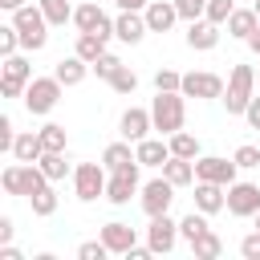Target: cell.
<instances>
[{
  "instance_id": "obj_28",
  "label": "cell",
  "mask_w": 260,
  "mask_h": 260,
  "mask_svg": "<svg viewBox=\"0 0 260 260\" xmlns=\"http://www.w3.org/2000/svg\"><path fill=\"white\" fill-rule=\"evenodd\" d=\"M37 4H41L45 20H49L53 28H65V24H73V4H69V0H37Z\"/></svg>"
},
{
  "instance_id": "obj_53",
  "label": "cell",
  "mask_w": 260,
  "mask_h": 260,
  "mask_svg": "<svg viewBox=\"0 0 260 260\" xmlns=\"http://www.w3.org/2000/svg\"><path fill=\"white\" fill-rule=\"evenodd\" d=\"M252 219H256V228H260V211H256V215H252Z\"/></svg>"
},
{
  "instance_id": "obj_31",
  "label": "cell",
  "mask_w": 260,
  "mask_h": 260,
  "mask_svg": "<svg viewBox=\"0 0 260 260\" xmlns=\"http://www.w3.org/2000/svg\"><path fill=\"white\" fill-rule=\"evenodd\" d=\"M28 203H32V215H41V219H49V215L57 211V203H61V199H57V191H53V183H45V187H41L37 195H28Z\"/></svg>"
},
{
  "instance_id": "obj_10",
  "label": "cell",
  "mask_w": 260,
  "mask_h": 260,
  "mask_svg": "<svg viewBox=\"0 0 260 260\" xmlns=\"http://www.w3.org/2000/svg\"><path fill=\"white\" fill-rule=\"evenodd\" d=\"M223 77L211 73V69H191L183 73V93L187 98H199V102H211V98H223Z\"/></svg>"
},
{
  "instance_id": "obj_43",
  "label": "cell",
  "mask_w": 260,
  "mask_h": 260,
  "mask_svg": "<svg viewBox=\"0 0 260 260\" xmlns=\"http://www.w3.org/2000/svg\"><path fill=\"white\" fill-rule=\"evenodd\" d=\"M16 134H20V130L12 126V118H8V114H0V150H4V154H12V142H16Z\"/></svg>"
},
{
  "instance_id": "obj_51",
  "label": "cell",
  "mask_w": 260,
  "mask_h": 260,
  "mask_svg": "<svg viewBox=\"0 0 260 260\" xmlns=\"http://www.w3.org/2000/svg\"><path fill=\"white\" fill-rule=\"evenodd\" d=\"M248 49H252V53H256V57H260V28H256V32H252V37H248Z\"/></svg>"
},
{
  "instance_id": "obj_30",
  "label": "cell",
  "mask_w": 260,
  "mask_h": 260,
  "mask_svg": "<svg viewBox=\"0 0 260 260\" xmlns=\"http://www.w3.org/2000/svg\"><path fill=\"white\" fill-rule=\"evenodd\" d=\"M41 171L49 175V183H61L69 175V162H65V150H45L41 154Z\"/></svg>"
},
{
  "instance_id": "obj_47",
  "label": "cell",
  "mask_w": 260,
  "mask_h": 260,
  "mask_svg": "<svg viewBox=\"0 0 260 260\" xmlns=\"http://www.w3.org/2000/svg\"><path fill=\"white\" fill-rule=\"evenodd\" d=\"M114 4H118V12H142L150 0H114Z\"/></svg>"
},
{
  "instance_id": "obj_41",
  "label": "cell",
  "mask_w": 260,
  "mask_h": 260,
  "mask_svg": "<svg viewBox=\"0 0 260 260\" xmlns=\"http://www.w3.org/2000/svg\"><path fill=\"white\" fill-rule=\"evenodd\" d=\"M154 89H162V93L183 89V73H175V69H158V73H154Z\"/></svg>"
},
{
  "instance_id": "obj_19",
  "label": "cell",
  "mask_w": 260,
  "mask_h": 260,
  "mask_svg": "<svg viewBox=\"0 0 260 260\" xmlns=\"http://www.w3.org/2000/svg\"><path fill=\"white\" fill-rule=\"evenodd\" d=\"M146 32H150V24H146L142 12H118V16H114V37H118L122 45H138Z\"/></svg>"
},
{
  "instance_id": "obj_49",
  "label": "cell",
  "mask_w": 260,
  "mask_h": 260,
  "mask_svg": "<svg viewBox=\"0 0 260 260\" xmlns=\"http://www.w3.org/2000/svg\"><path fill=\"white\" fill-rule=\"evenodd\" d=\"M0 260H24V256H20L12 244H0Z\"/></svg>"
},
{
  "instance_id": "obj_3",
  "label": "cell",
  "mask_w": 260,
  "mask_h": 260,
  "mask_svg": "<svg viewBox=\"0 0 260 260\" xmlns=\"http://www.w3.org/2000/svg\"><path fill=\"white\" fill-rule=\"evenodd\" d=\"M256 98V69L252 65H232V73H228V85H223V106H228V114L236 118H244V110H248V102Z\"/></svg>"
},
{
  "instance_id": "obj_1",
  "label": "cell",
  "mask_w": 260,
  "mask_h": 260,
  "mask_svg": "<svg viewBox=\"0 0 260 260\" xmlns=\"http://www.w3.org/2000/svg\"><path fill=\"white\" fill-rule=\"evenodd\" d=\"M150 118H154V130H158L162 138H171L175 130H183V126H187V93H183V89H171V93L154 89Z\"/></svg>"
},
{
  "instance_id": "obj_45",
  "label": "cell",
  "mask_w": 260,
  "mask_h": 260,
  "mask_svg": "<svg viewBox=\"0 0 260 260\" xmlns=\"http://www.w3.org/2000/svg\"><path fill=\"white\" fill-rule=\"evenodd\" d=\"M24 89H28L24 81H12V77H0V93H4V98H24Z\"/></svg>"
},
{
  "instance_id": "obj_2",
  "label": "cell",
  "mask_w": 260,
  "mask_h": 260,
  "mask_svg": "<svg viewBox=\"0 0 260 260\" xmlns=\"http://www.w3.org/2000/svg\"><path fill=\"white\" fill-rule=\"evenodd\" d=\"M12 24H16V32H20V49H28V53H41L45 45H49V20H45V12H41V4H24V8H16L12 12Z\"/></svg>"
},
{
  "instance_id": "obj_24",
  "label": "cell",
  "mask_w": 260,
  "mask_h": 260,
  "mask_svg": "<svg viewBox=\"0 0 260 260\" xmlns=\"http://www.w3.org/2000/svg\"><path fill=\"white\" fill-rule=\"evenodd\" d=\"M102 162H106V171H126V167L138 162V154H134V146H130L126 138H118V142H110V146L102 150Z\"/></svg>"
},
{
  "instance_id": "obj_7",
  "label": "cell",
  "mask_w": 260,
  "mask_h": 260,
  "mask_svg": "<svg viewBox=\"0 0 260 260\" xmlns=\"http://www.w3.org/2000/svg\"><path fill=\"white\" fill-rule=\"evenodd\" d=\"M179 240H183V236H179V219H171V211L150 215V223H146V244H150V252H154V256L175 252V244H179Z\"/></svg>"
},
{
  "instance_id": "obj_44",
  "label": "cell",
  "mask_w": 260,
  "mask_h": 260,
  "mask_svg": "<svg viewBox=\"0 0 260 260\" xmlns=\"http://www.w3.org/2000/svg\"><path fill=\"white\" fill-rule=\"evenodd\" d=\"M240 256H244V260H260V228L240 240Z\"/></svg>"
},
{
  "instance_id": "obj_29",
  "label": "cell",
  "mask_w": 260,
  "mask_h": 260,
  "mask_svg": "<svg viewBox=\"0 0 260 260\" xmlns=\"http://www.w3.org/2000/svg\"><path fill=\"white\" fill-rule=\"evenodd\" d=\"M219 252H223V240H219L211 228H207L203 236H195V240H191V256H195V260H215Z\"/></svg>"
},
{
  "instance_id": "obj_38",
  "label": "cell",
  "mask_w": 260,
  "mask_h": 260,
  "mask_svg": "<svg viewBox=\"0 0 260 260\" xmlns=\"http://www.w3.org/2000/svg\"><path fill=\"white\" fill-rule=\"evenodd\" d=\"M236 167L240 171H252V167H260V146H252V142H244V146H236Z\"/></svg>"
},
{
  "instance_id": "obj_34",
  "label": "cell",
  "mask_w": 260,
  "mask_h": 260,
  "mask_svg": "<svg viewBox=\"0 0 260 260\" xmlns=\"http://www.w3.org/2000/svg\"><path fill=\"white\" fill-rule=\"evenodd\" d=\"M203 232H207V215H203L199 207H195L191 215H183V219H179V236H183L187 244H191L195 236H203Z\"/></svg>"
},
{
  "instance_id": "obj_37",
  "label": "cell",
  "mask_w": 260,
  "mask_h": 260,
  "mask_svg": "<svg viewBox=\"0 0 260 260\" xmlns=\"http://www.w3.org/2000/svg\"><path fill=\"white\" fill-rule=\"evenodd\" d=\"M110 256V248H106V240L98 236V240H85V244H77V260H106Z\"/></svg>"
},
{
  "instance_id": "obj_40",
  "label": "cell",
  "mask_w": 260,
  "mask_h": 260,
  "mask_svg": "<svg viewBox=\"0 0 260 260\" xmlns=\"http://www.w3.org/2000/svg\"><path fill=\"white\" fill-rule=\"evenodd\" d=\"M118 69H122V61H118V57H114V53H110V49H106V53H102V57H98V61H93V73H98V77H102V81H110V77H114V73H118Z\"/></svg>"
},
{
  "instance_id": "obj_6",
  "label": "cell",
  "mask_w": 260,
  "mask_h": 260,
  "mask_svg": "<svg viewBox=\"0 0 260 260\" xmlns=\"http://www.w3.org/2000/svg\"><path fill=\"white\" fill-rule=\"evenodd\" d=\"M106 183H110L106 162H77L73 167V195L81 203H93L98 195H106Z\"/></svg>"
},
{
  "instance_id": "obj_18",
  "label": "cell",
  "mask_w": 260,
  "mask_h": 260,
  "mask_svg": "<svg viewBox=\"0 0 260 260\" xmlns=\"http://www.w3.org/2000/svg\"><path fill=\"white\" fill-rule=\"evenodd\" d=\"M195 207H199L203 215L228 211V187H219V183H207V179H195Z\"/></svg>"
},
{
  "instance_id": "obj_23",
  "label": "cell",
  "mask_w": 260,
  "mask_h": 260,
  "mask_svg": "<svg viewBox=\"0 0 260 260\" xmlns=\"http://www.w3.org/2000/svg\"><path fill=\"white\" fill-rule=\"evenodd\" d=\"M228 37H236V41H248L256 28H260V16H256V8H236L232 16H228Z\"/></svg>"
},
{
  "instance_id": "obj_26",
  "label": "cell",
  "mask_w": 260,
  "mask_h": 260,
  "mask_svg": "<svg viewBox=\"0 0 260 260\" xmlns=\"http://www.w3.org/2000/svg\"><path fill=\"white\" fill-rule=\"evenodd\" d=\"M106 41H110V37H102V32H77V45H73V53H77L81 61H89V65H93V61L106 53Z\"/></svg>"
},
{
  "instance_id": "obj_48",
  "label": "cell",
  "mask_w": 260,
  "mask_h": 260,
  "mask_svg": "<svg viewBox=\"0 0 260 260\" xmlns=\"http://www.w3.org/2000/svg\"><path fill=\"white\" fill-rule=\"evenodd\" d=\"M12 232H16V228H12V219H8V215H0V244H12Z\"/></svg>"
},
{
  "instance_id": "obj_27",
  "label": "cell",
  "mask_w": 260,
  "mask_h": 260,
  "mask_svg": "<svg viewBox=\"0 0 260 260\" xmlns=\"http://www.w3.org/2000/svg\"><path fill=\"white\" fill-rule=\"evenodd\" d=\"M167 142H171V154H179V158H191V162H195V158L203 154V142H199L191 130H175Z\"/></svg>"
},
{
  "instance_id": "obj_20",
  "label": "cell",
  "mask_w": 260,
  "mask_h": 260,
  "mask_svg": "<svg viewBox=\"0 0 260 260\" xmlns=\"http://www.w3.org/2000/svg\"><path fill=\"white\" fill-rule=\"evenodd\" d=\"M89 73H93V65H89V61H81L77 53H69V57H61V61L53 65V77H57V81H61L65 89H73V85H81V81H85Z\"/></svg>"
},
{
  "instance_id": "obj_5",
  "label": "cell",
  "mask_w": 260,
  "mask_h": 260,
  "mask_svg": "<svg viewBox=\"0 0 260 260\" xmlns=\"http://www.w3.org/2000/svg\"><path fill=\"white\" fill-rule=\"evenodd\" d=\"M61 93H65V85L49 73V77H32L28 81V89H24V110L28 114H37V118H45V114H53L57 110V102H61Z\"/></svg>"
},
{
  "instance_id": "obj_39",
  "label": "cell",
  "mask_w": 260,
  "mask_h": 260,
  "mask_svg": "<svg viewBox=\"0 0 260 260\" xmlns=\"http://www.w3.org/2000/svg\"><path fill=\"white\" fill-rule=\"evenodd\" d=\"M236 12V0H207V20H215V24H228V16Z\"/></svg>"
},
{
  "instance_id": "obj_4",
  "label": "cell",
  "mask_w": 260,
  "mask_h": 260,
  "mask_svg": "<svg viewBox=\"0 0 260 260\" xmlns=\"http://www.w3.org/2000/svg\"><path fill=\"white\" fill-rule=\"evenodd\" d=\"M49 183V175L41 171V162H12V167H4V175H0V187L8 191V195H37L41 187Z\"/></svg>"
},
{
  "instance_id": "obj_11",
  "label": "cell",
  "mask_w": 260,
  "mask_h": 260,
  "mask_svg": "<svg viewBox=\"0 0 260 260\" xmlns=\"http://www.w3.org/2000/svg\"><path fill=\"white\" fill-rule=\"evenodd\" d=\"M236 158H223V154H199L195 158V179H207V183H219V187H232L236 183Z\"/></svg>"
},
{
  "instance_id": "obj_14",
  "label": "cell",
  "mask_w": 260,
  "mask_h": 260,
  "mask_svg": "<svg viewBox=\"0 0 260 260\" xmlns=\"http://www.w3.org/2000/svg\"><path fill=\"white\" fill-rule=\"evenodd\" d=\"M219 28H223V24H215V20L199 16V20H191V24H187L183 41H187V49H195V53H211V49L219 45Z\"/></svg>"
},
{
  "instance_id": "obj_52",
  "label": "cell",
  "mask_w": 260,
  "mask_h": 260,
  "mask_svg": "<svg viewBox=\"0 0 260 260\" xmlns=\"http://www.w3.org/2000/svg\"><path fill=\"white\" fill-rule=\"evenodd\" d=\"M252 8H256V16H260V0H256V4H252Z\"/></svg>"
},
{
  "instance_id": "obj_8",
  "label": "cell",
  "mask_w": 260,
  "mask_h": 260,
  "mask_svg": "<svg viewBox=\"0 0 260 260\" xmlns=\"http://www.w3.org/2000/svg\"><path fill=\"white\" fill-rule=\"evenodd\" d=\"M138 203H142V211H146V215H162V211H171V203H175V183H171L167 175H158V179L142 183Z\"/></svg>"
},
{
  "instance_id": "obj_46",
  "label": "cell",
  "mask_w": 260,
  "mask_h": 260,
  "mask_svg": "<svg viewBox=\"0 0 260 260\" xmlns=\"http://www.w3.org/2000/svg\"><path fill=\"white\" fill-rule=\"evenodd\" d=\"M244 122H248L252 130H260V93L248 102V110H244Z\"/></svg>"
},
{
  "instance_id": "obj_35",
  "label": "cell",
  "mask_w": 260,
  "mask_h": 260,
  "mask_svg": "<svg viewBox=\"0 0 260 260\" xmlns=\"http://www.w3.org/2000/svg\"><path fill=\"white\" fill-rule=\"evenodd\" d=\"M110 89H114V93H134V89H138V73H134L130 65H122V69L110 77Z\"/></svg>"
},
{
  "instance_id": "obj_21",
  "label": "cell",
  "mask_w": 260,
  "mask_h": 260,
  "mask_svg": "<svg viewBox=\"0 0 260 260\" xmlns=\"http://www.w3.org/2000/svg\"><path fill=\"white\" fill-rule=\"evenodd\" d=\"M134 154H138V162L142 167H158L162 171V162L171 158V142L158 134V138H142V142H134Z\"/></svg>"
},
{
  "instance_id": "obj_12",
  "label": "cell",
  "mask_w": 260,
  "mask_h": 260,
  "mask_svg": "<svg viewBox=\"0 0 260 260\" xmlns=\"http://www.w3.org/2000/svg\"><path fill=\"white\" fill-rule=\"evenodd\" d=\"M138 167L142 162H134V167H126V171H110V183H106V199L114 203V207H126L138 191H142V183H138Z\"/></svg>"
},
{
  "instance_id": "obj_33",
  "label": "cell",
  "mask_w": 260,
  "mask_h": 260,
  "mask_svg": "<svg viewBox=\"0 0 260 260\" xmlns=\"http://www.w3.org/2000/svg\"><path fill=\"white\" fill-rule=\"evenodd\" d=\"M41 142H45V150H65L69 146V134H65L61 122H45L41 126Z\"/></svg>"
},
{
  "instance_id": "obj_17",
  "label": "cell",
  "mask_w": 260,
  "mask_h": 260,
  "mask_svg": "<svg viewBox=\"0 0 260 260\" xmlns=\"http://www.w3.org/2000/svg\"><path fill=\"white\" fill-rule=\"evenodd\" d=\"M142 16H146V24H150V32H171L183 16H179V8H175V0H150L146 8H142Z\"/></svg>"
},
{
  "instance_id": "obj_36",
  "label": "cell",
  "mask_w": 260,
  "mask_h": 260,
  "mask_svg": "<svg viewBox=\"0 0 260 260\" xmlns=\"http://www.w3.org/2000/svg\"><path fill=\"white\" fill-rule=\"evenodd\" d=\"M20 49V32H16V24L8 20V24H0V57H12Z\"/></svg>"
},
{
  "instance_id": "obj_13",
  "label": "cell",
  "mask_w": 260,
  "mask_h": 260,
  "mask_svg": "<svg viewBox=\"0 0 260 260\" xmlns=\"http://www.w3.org/2000/svg\"><path fill=\"white\" fill-rule=\"evenodd\" d=\"M73 28L77 32H102V37H114V20L102 12V4H93V0H85V4H77L73 8Z\"/></svg>"
},
{
  "instance_id": "obj_50",
  "label": "cell",
  "mask_w": 260,
  "mask_h": 260,
  "mask_svg": "<svg viewBox=\"0 0 260 260\" xmlns=\"http://www.w3.org/2000/svg\"><path fill=\"white\" fill-rule=\"evenodd\" d=\"M0 8L4 12H16V8H24V0H0Z\"/></svg>"
},
{
  "instance_id": "obj_32",
  "label": "cell",
  "mask_w": 260,
  "mask_h": 260,
  "mask_svg": "<svg viewBox=\"0 0 260 260\" xmlns=\"http://www.w3.org/2000/svg\"><path fill=\"white\" fill-rule=\"evenodd\" d=\"M0 77H12V81H32V65H28V57H20V53H12V57H4V73Z\"/></svg>"
},
{
  "instance_id": "obj_15",
  "label": "cell",
  "mask_w": 260,
  "mask_h": 260,
  "mask_svg": "<svg viewBox=\"0 0 260 260\" xmlns=\"http://www.w3.org/2000/svg\"><path fill=\"white\" fill-rule=\"evenodd\" d=\"M150 130H154V118H150V110H142V106H130V110L118 118V134H122L126 142H142V138H150Z\"/></svg>"
},
{
  "instance_id": "obj_22",
  "label": "cell",
  "mask_w": 260,
  "mask_h": 260,
  "mask_svg": "<svg viewBox=\"0 0 260 260\" xmlns=\"http://www.w3.org/2000/svg\"><path fill=\"white\" fill-rule=\"evenodd\" d=\"M41 154H45L41 130H20L16 142H12V158H16V162H41Z\"/></svg>"
},
{
  "instance_id": "obj_25",
  "label": "cell",
  "mask_w": 260,
  "mask_h": 260,
  "mask_svg": "<svg viewBox=\"0 0 260 260\" xmlns=\"http://www.w3.org/2000/svg\"><path fill=\"white\" fill-rule=\"evenodd\" d=\"M162 175H167L175 187H191V183H195V162H191V158H179V154H171V158L162 162Z\"/></svg>"
},
{
  "instance_id": "obj_16",
  "label": "cell",
  "mask_w": 260,
  "mask_h": 260,
  "mask_svg": "<svg viewBox=\"0 0 260 260\" xmlns=\"http://www.w3.org/2000/svg\"><path fill=\"white\" fill-rule=\"evenodd\" d=\"M98 236L106 240L110 256H126V252L138 244V228H130V223H122V219H110V223H102V232H98Z\"/></svg>"
},
{
  "instance_id": "obj_42",
  "label": "cell",
  "mask_w": 260,
  "mask_h": 260,
  "mask_svg": "<svg viewBox=\"0 0 260 260\" xmlns=\"http://www.w3.org/2000/svg\"><path fill=\"white\" fill-rule=\"evenodd\" d=\"M175 8H179V16L191 24V20H199V16L207 12V0H175Z\"/></svg>"
},
{
  "instance_id": "obj_9",
  "label": "cell",
  "mask_w": 260,
  "mask_h": 260,
  "mask_svg": "<svg viewBox=\"0 0 260 260\" xmlns=\"http://www.w3.org/2000/svg\"><path fill=\"white\" fill-rule=\"evenodd\" d=\"M260 211V183H244V179H236L232 187H228V215H236V219H252Z\"/></svg>"
}]
</instances>
